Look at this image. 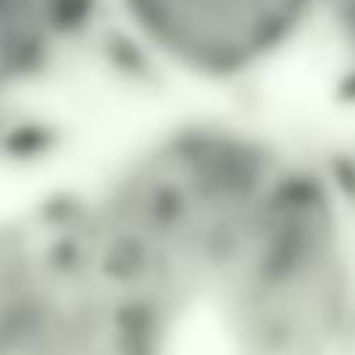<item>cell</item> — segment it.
Returning a JSON list of instances; mask_svg holds the SVG:
<instances>
[{"instance_id": "cell-1", "label": "cell", "mask_w": 355, "mask_h": 355, "mask_svg": "<svg viewBox=\"0 0 355 355\" xmlns=\"http://www.w3.org/2000/svg\"><path fill=\"white\" fill-rule=\"evenodd\" d=\"M297 6H144L133 22L191 69L236 72L300 31Z\"/></svg>"}]
</instances>
